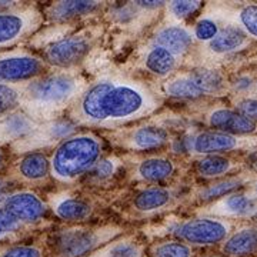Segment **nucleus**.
<instances>
[{"instance_id":"f257e3e1","label":"nucleus","mask_w":257,"mask_h":257,"mask_svg":"<svg viewBox=\"0 0 257 257\" xmlns=\"http://www.w3.org/2000/svg\"><path fill=\"white\" fill-rule=\"evenodd\" d=\"M162 106L146 84L128 77L107 76L87 86L70 119L76 124L111 128L147 117Z\"/></svg>"},{"instance_id":"f03ea898","label":"nucleus","mask_w":257,"mask_h":257,"mask_svg":"<svg viewBox=\"0 0 257 257\" xmlns=\"http://www.w3.org/2000/svg\"><path fill=\"white\" fill-rule=\"evenodd\" d=\"M87 83L70 70L45 73L23 83L20 107L37 123L57 119L62 111L82 96Z\"/></svg>"},{"instance_id":"7ed1b4c3","label":"nucleus","mask_w":257,"mask_h":257,"mask_svg":"<svg viewBox=\"0 0 257 257\" xmlns=\"http://www.w3.org/2000/svg\"><path fill=\"white\" fill-rule=\"evenodd\" d=\"M101 140L93 133H80L64 139L50 157V175L57 182L70 183L92 167L101 156Z\"/></svg>"},{"instance_id":"20e7f679","label":"nucleus","mask_w":257,"mask_h":257,"mask_svg":"<svg viewBox=\"0 0 257 257\" xmlns=\"http://www.w3.org/2000/svg\"><path fill=\"white\" fill-rule=\"evenodd\" d=\"M94 39L96 36L90 30L79 32L45 47L42 59L46 64H52L62 70H69L84 60V57L90 53Z\"/></svg>"},{"instance_id":"39448f33","label":"nucleus","mask_w":257,"mask_h":257,"mask_svg":"<svg viewBox=\"0 0 257 257\" xmlns=\"http://www.w3.org/2000/svg\"><path fill=\"white\" fill-rule=\"evenodd\" d=\"M76 128L77 124L70 117H57L49 121H43L39 123V126L29 136L13 143L12 149L23 155L33 153L40 149L62 143L64 139L73 136Z\"/></svg>"},{"instance_id":"423d86ee","label":"nucleus","mask_w":257,"mask_h":257,"mask_svg":"<svg viewBox=\"0 0 257 257\" xmlns=\"http://www.w3.org/2000/svg\"><path fill=\"white\" fill-rule=\"evenodd\" d=\"M119 233V229L111 226L100 229L79 227L64 230L57 239V250L60 257H83Z\"/></svg>"},{"instance_id":"0eeeda50","label":"nucleus","mask_w":257,"mask_h":257,"mask_svg":"<svg viewBox=\"0 0 257 257\" xmlns=\"http://www.w3.org/2000/svg\"><path fill=\"white\" fill-rule=\"evenodd\" d=\"M230 224L214 217H196L182 223L176 229V236L187 246H213L229 237Z\"/></svg>"},{"instance_id":"6e6552de","label":"nucleus","mask_w":257,"mask_h":257,"mask_svg":"<svg viewBox=\"0 0 257 257\" xmlns=\"http://www.w3.org/2000/svg\"><path fill=\"white\" fill-rule=\"evenodd\" d=\"M46 63L42 57L25 50L0 55V83L19 84L45 74Z\"/></svg>"},{"instance_id":"1a4fd4ad","label":"nucleus","mask_w":257,"mask_h":257,"mask_svg":"<svg viewBox=\"0 0 257 257\" xmlns=\"http://www.w3.org/2000/svg\"><path fill=\"white\" fill-rule=\"evenodd\" d=\"M42 23V13L36 8L0 13V49L13 46L32 35Z\"/></svg>"},{"instance_id":"9d476101","label":"nucleus","mask_w":257,"mask_h":257,"mask_svg":"<svg viewBox=\"0 0 257 257\" xmlns=\"http://www.w3.org/2000/svg\"><path fill=\"white\" fill-rule=\"evenodd\" d=\"M254 145V142H250L247 139L233 136L229 133L216 132V130H206L199 135H196L190 140V150L196 155H220L226 152H233L237 149H243L246 146Z\"/></svg>"},{"instance_id":"9b49d317","label":"nucleus","mask_w":257,"mask_h":257,"mask_svg":"<svg viewBox=\"0 0 257 257\" xmlns=\"http://www.w3.org/2000/svg\"><path fill=\"white\" fill-rule=\"evenodd\" d=\"M3 209L20 223L39 221L46 213V204L32 192H13L3 203Z\"/></svg>"},{"instance_id":"f8f14e48","label":"nucleus","mask_w":257,"mask_h":257,"mask_svg":"<svg viewBox=\"0 0 257 257\" xmlns=\"http://www.w3.org/2000/svg\"><path fill=\"white\" fill-rule=\"evenodd\" d=\"M207 123L216 132L229 133L233 136H244L257 132V121L243 116L233 109H213L207 114Z\"/></svg>"},{"instance_id":"ddd939ff","label":"nucleus","mask_w":257,"mask_h":257,"mask_svg":"<svg viewBox=\"0 0 257 257\" xmlns=\"http://www.w3.org/2000/svg\"><path fill=\"white\" fill-rule=\"evenodd\" d=\"M119 140L120 146L127 150L146 152V150H153L165 146L169 142V133L163 127L147 124V126L128 130Z\"/></svg>"},{"instance_id":"4468645a","label":"nucleus","mask_w":257,"mask_h":257,"mask_svg":"<svg viewBox=\"0 0 257 257\" xmlns=\"http://www.w3.org/2000/svg\"><path fill=\"white\" fill-rule=\"evenodd\" d=\"M39 126L23 110L13 111L0 117V145L3 143H16L19 140L29 136Z\"/></svg>"},{"instance_id":"2eb2a0df","label":"nucleus","mask_w":257,"mask_h":257,"mask_svg":"<svg viewBox=\"0 0 257 257\" xmlns=\"http://www.w3.org/2000/svg\"><path fill=\"white\" fill-rule=\"evenodd\" d=\"M155 45L165 47L176 57L183 56L189 52L193 45L192 33L183 26H165L162 28L155 36Z\"/></svg>"},{"instance_id":"dca6fc26","label":"nucleus","mask_w":257,"mask_h":257,"mask_svg":"<svg viewBox=\"0 0 257 257\" xmlns=\"http://www.w3.org/2000/svg\"><path fill=\"white\" fill-rule=\"evenodd\" d=\"M52 210L64 221H82L92 216V207L87 202L70 196H56L52 199Z\"/></svg>"},{"instance_id":"f3484780","label":"nucleus","mask_w":257,"mask_h":257,"mask_svg":"<svg viewBox=\"0 0 257 257\" xmlns=\"http://www.w3.org/2000/svg\"><path fill=\"white\" fill-rule=\"evenodd\" d=\"M254 211H256L254 199L243 194V193L227 194V196L219 199L210 209V213L220 214V216H233V217L250 216Z\"/></svg>"},{"instance_id":"a211bd4d","label":"nucleus","mask_w":257,"mask_h":257,"mask_svg":"<svg viewBox=\"0 0 257 257\" xmlns=\"http://www.w3.org/2000/svg\"><path fill=\"white\" fill-rule=\"evenodd\" d=\"M16 172L19 177L26 182L30 183L42 182L50 175V160L40 152L26 153L18 162Z\"/></svg>"},{"instance_id":"6ab92c4d","label":"nucleus","mask_w":257,"mask_h":257,"mask_svg":"<svg viewBox=\"0 0 257 257\" xmlns=\"http://www.w3.org/2000/svg\"><path fill=\"white\" fill-rule=\"evenodd\" d=\"M257 251V229L244 227L224 240L223 253L229 257L251 256Z\"/></svg>"},{"instance_id":"aec40b11","label":"nucleus","mask_w":257,"mask_h":257,"mask_svg":"<svg viewBox=\"0 0 257 257\" xmlns=\"http://www.w3.org/2000/svg\"><path fill=\"white\" fill-rule=\"evenodd\" d=\"M175 163L167 157H147L136 167V176L145 182H162L173 176Z\"/></svg>"},{"instance_id":"412c9836","label":"nucleus","mask_w":257,"mask_h":257,"mask_svg":"<svg viewBox=\"0 0 257 257\" xmlns=\"http://www.w3.org/2000/svg\"><path fill=\"white\" fill-rule=\"evenodd\" d=\"M246 35L239 28L227 26L221 30L219 29L217 35L209 42L207 49L214 55H227L241 49L246 45Z\"/></svg>"},{"instance_id":"4be33fe9","label":"nucleus","mask_w":257,"mask_h":257,"mask_svg":"<svg viewBox=\"0 0 257 257\" xmlns=\"http://www.w3.org/2000/svg\"><path fill=\"white\" fill-rule=\"evenodd\" d=\"M143 63L152 74H156L159 77H169L175 72L177 57L172 55L169 50H166L165 47L155 45L147 50Z\"/></svg>"},{"instance_id":"5701e85b","label":"nucleus","mask_w":257,"mask_h":257,"mask_svg":"<svg viewBox=\"0 0 257 257\" xmlns=\"http://www.w3.org/2000/svg\"><path fill=\"white\" fill-rule=\"evenodd\" d=\"M100 8L101 2H56L49 8V16L55 20H69L93 13Z\"/></svg>"},{"instance_id":"b1692460","label":"nucleus","mask_w":257,"mask_h":257,"mask_svg":"<svg viewBox=\"0 0 257 257\" xmlns=\"http://www.w3.org/2000/svg\"><path fill=\"white\" fill-rule=\"evenodd\" d=\"M172 194L163 187H150L139 193L133 200L135 209L142 213H153L169 206Z\"/></svg>"},{"instance_id":"393cba45","label":"nucleus","mask_w":257,"mask_h":257,"mask_svg":"<svg viewBox=\"0 0 257 257\" xmlns=\"http://www.w3.org/2000/svg\"><path fill=\"white\" fill-rule=\"evenodd\" d=\"M163 92L169 97L175 99H184V100H196L204 96L200 89L193 83L189 74H176L173 77L167 79L163 83Z\"/></svg>"},{"instance_id":"a878e982","label":"nucleus","mask_w":257,"mask_h":257,"mask_svg":"<svg viewBox=\"0 0 257 257\" xmlns=\"http://www.w3.org/2000/svg\"><path fill=\"white\" fill-rule=\"evenodd\" d=\"M189 74L193 83L200 89L203 94H217L226 87L224 77L220 72L213 69H196Z\"/></svg>"},{"instance_id":"bb28decb","label":"nucleus","mask_w":257,"mask_h":257,"mask_svg":"<svg viewBox=\"0 0 257 257\" xmlns=\"http://www.w3.org/2000/svg\"><path fill=\"white\" fill-rule=\"evenodd\" d=\"M234 165L227 157L220 155H210L200 159L196 165L197 173L203 177H217L221 175H227L233 170Z\"/></svg>"},{"instance_id":"cd10ccee","label":"nucleus","mask_w":257,"mask_h":257,"mask_svg":"<svg viewBox=\"0 0 257 257\" xmlns=\"http://www.w3.org/2000/svg\"><path fill=\"white\" fill-rule=\"evenodd\" d=\"M23 84L0 83V117L18 110L22 103Z\"/></svg>"},{"instance_id":"c85d7f7f","label":"nucleus","mask_w":257,"mask_h":257,"mask_svg":"<svg viewBox=\"0 0 257 257\" xmlns=\"http://www.w3.org/2000/svg\"><path fill=\"white\" fill-rule=\"evenodd\" d=\"M241 179L239 177H233V179H226L217 183L210 184L206 189H203L199 197L202 200H216V199H221L227 194H231L233 190H236L237 187L241 186Z\"/></svg>"},{"instance_id":"c756f323","label":"nucleus","mask_w":257,"mask_h":257,"mask_svg":"<svg viewBox=\"0 0 257 257\" xmlns=\"http://www.w3.org/2000/svg\"><path fill=\"white\" fill-rule=\"evenodd\" d=\"M153 257H192L193 251L190 246L177 240L162 241L152 248Z\"/></svg>"},{"instance_id":"7c9ffc66","label":"nucleus","mask_w":257,"mask_h":257,"mask_svg":"<svg viewBox=\"0 0 257 257\" xmlns=\"http://www.w3.org/2000/svg\"><path fill=\"white\" fill-rule=\"evenodd\" d=\"M99 254H100L99 257H142V248L138 243L124 240V241L110 243Z\"/></svg>"},{"instance_id":"2f4dec72","label":"nucleus","mask_w":257,"mask_h":257,"mask_svg":"<svg viewBox=\"0 0 257 257\" xmlns=\"http://www.w3.org/2000/svg\"><path fill=\"white\" fill-rule=\"evenodd\" d=\"M202 6V2H169L167 9L176 20H183Z\"/></svg>"},{"instance_id":"473e14b6","label":"nucleus","mask_w":257,"mask_h":257,"mask_svg":"<svg viewBox=\"0 0 257 257\" xmlns=\"http://www.w3.org/2000/svg\"><path fill=\"white\" fill-rule=\"evenodd\" d=\"M239 20L248 35L257 37V6L250 5L240 10Z\"/></svg>"},{"instance_id":"72a5a7b5","label":"nucleus","mask_w":257,"mask_h":257,"mask_svg":"<svg viewBox=\"0 0 257 257\" xmlns=\"http://www.w3.org/2000/svg\"><path fill=\"white\" fill-rule=\"evenodd\" d=\"M217 32H219V26L210 19H202L194 26V37L202 42H210L217 35Z\"/></svg>"},{"instance_id":"f704fd0d","label":"nucleus","mask_w":257,"mask_h":257,"mask_svg":"<svg viewBox=\"0 0 257 257\" xmlns=\"http://www.w3.org/2000/svg\"><path fill=\"white\" fill-rule=\"evenodd\" d=\"M116 167H117V163L114 160H111V159H101V160H99L96 165L93 166L90 172H92L93 177H96V179H106V177H109V176L114 173Z\"/></svg>"},{"instance_id":"c9c22d12","label":"nucleus","mask_w":257,"mask_h":257,"mask_svg":"<svg viewBox=\"0 0 257 257\" xmlns=\"http://www.w3.org/2000/svg\"><path fill=\"white\" fill-rule=\"evenodd\" d=\"M236 110L246 116L248 119L257 120V99H250V97H243L236 101Z\"/></svg>"},{"instance_id":"e433bc0d","label":"nucleus","mask_w":257,"mask_h":257,"mask_svg":"<svg viewBox=\"0 0 257 257\" xmlns=\"http://www.w3.org/2000/svg\"><path fill=\"white\" fill-rule=\"evenodd\" d=\"M2 257H43V253L37 246H16L9 248Z\"/></svg>"},{"instance_id":"4c0bfd02","label":"nucleus","mask_w":257,"mask_h":257,"mask_svg":"<svg viewBox=\"0 0 257 257\" xmlns=\"http://www.w3.org/2000/svg\"><path fill=\"white\" fill-rule=\"evenodd\" d=\"M20 221L18 219H15L9 211H6L3 207L0 209V226L3 227V230L9 234V233H13L20 227Z\"/></svg>"},{"instance_id":"58836bf2","label":"nucleus","mask_w":257,"mask_h":257,"mask_svg":"<svg viewBox=\"0 0 257 257\" xmlns=\"http://www.w3.org/2000/svg\"><path fill=\"white\" fill-rule=\"evenodd\" d=\"M133 6L143 10H155L166 6V2H133Z\"/></svg>"},{"instance_id":"ea45409f","label":"nucleus","mask_w":257,"mask_h":257,"mask_svg":"<svg viewBox=\"0 0 257 257\" xmlns=\"http://www.w3.org/2000/svg\"><path fill=\"white\" fill-rule=\"evenodd\" d=\"M12 187H10V183L8 180L2 179L0 177V204L3 206V203L8 200L10 194H12Z\"/></svg>"},{"instance_id":"a19ab883","label":"nucleus","mask_w":257,"mask_h":257,"mask_svg":"<svg viewBox=\"0 0 257 257\" xmlns=\"http://www.w3.org/2000/svg\"><path fill=\"white\" fill-rule=\"evenodd\" d=\"M247 166L253 170V172H257V150L248 155Z\"/></svg>"},{"instance_id":"79ce46f5","label":"nucleus","mask_w":257,"mask_h":257,"mask_svg":"<svg viewBox=\"0 0 257 257\" xmlns=\"http://www.w3.org/2000/svg\"><path fill=\"white\" fill-rule=\"evenodd\" d=\"M244 82H250V79H244ZM240 86H241V83H237V84H236V87H237V89H239ZM243 86H244V89H246V87L250 86V83H243Z\"/></svg>"},{"instance_id":"37998d69","label":"nucleus","mask_w":257,"mask_h":257,"mask_svg":"<svg viewBox=\"0 0 257 257\" xmlns=\"http://www.w3.org/2000/svg\"><path fill=\"white\" fill-rule=\"evenodd\" d=\"M3 163H5V155H3V152L0 150V167L3 166Z\"/></svg>"},{"instance_id":"c03bdc74","label":"nucleus","mask_w":257,"mask_h":257,"mask_svg":"<svg viewBox=\"0 0 257 257\" xmlns=\"http://www.w3.org/2000/svg\"><path fill=\"white\" fill-rule=\"evenodd\" d=\"M6 234H8V233H6V231H5V230H3V227H2V226H0V239H3V237H5V236H6Z\"/></svg>"},{"instance_id":"a18cd8bd","label":"nucleus","mask_w":257,"mask_h":257,"mask_svg":"<svg viewBox=\"0 0 257 257\" xmlns=\"http://www.w3.org/2000/svg\"><path fill=\"white\" fill-rule=\"evenodd\" d=\"M254 194H256V197H257V183L256 186H254Z\"/></svg>"},{"instance_id":"49530a36","label":"nucleus","mask_w":257,"mask_h":257,"mask_svg":"<svg viewBox=\"0 0 257 257\" xmlns=\"http://www.w3.org/2000/svg\"><path fill=\"white\" fill-rule=\"evenodd\" d=\"M256 87H257V84H256Z\"/></svg>"}]
</instances>
